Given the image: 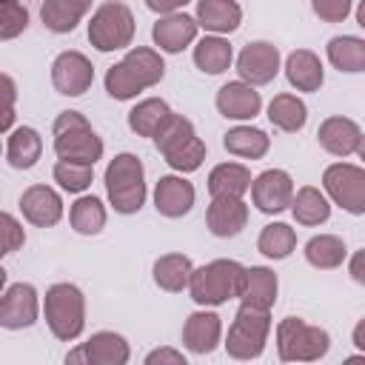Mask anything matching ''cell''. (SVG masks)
Masks as SVG:
<instances>
[{
    "label": "cell",
    "mask_w": 365,
    "mask_h": 365,
    "mask_svg": "<svg viewBox=\"0 0 365 365\" xmlns=\"http://www.w3.org/2000/svg\"><path fill=\"white\" fill-rule=\"evenodd\" d=\"M165 63L154 48H131L117 66L106 71V91L114 100H131L143 88H151L163 80Z\"/></svg>",
    "instance_id": "6da1fadb"
},
{
    "label": "cell",
    "mask_w": 365,
    "mask_h": 365,
    "mask_svg": "<svg viewBox=\"0 0 365 365\" xmlns=\"http://www.w3.org/2000/svg\"><path fill=\"white\" fill-rule=\"evenodd\" d=\"M154 143L165 163L177 171H197L205 160V143L197 137L191 120L182 114H168L163 128L154 134Z\"/></svg>",
    "instance_id": "7a4b0ae2"
},
{
    "label": "cell",
    "mask_w": 365,
    "mask_h": 365,
    "mask_svg": "<svg viewBox=\"0 0 365 365\" xmlns=\"http://www.w3.org/2000/svg\"><path fill=\"white\" fill-rule=\"evenodd\" d=\"M54 154L68 163L94 165L103 157V140L80 111H63L54 120Z\"/></svg>",
    "instance_id": "3957f363"
},
{
    "label": "cell",
    "mask_w": 365,
    "mask_h": 365,
    "mask_svg": "<svg viewBox=\"0 0 365 365\" xmlns=\"http://www.w3.org/2000/svg\"><path fill=\"white\" fill-rule=\"evenodd\" d=\"M106 191L120 214H137L145 202V168L134 154H117L106 168Z\"/></svg>",
    "instance_id": "277c9868"
},
{
    "label": "cell",
    "mask_w": 365,
    "mask_h": 365,
    "mask_svg": "<svg viewBox=\"0 0 365 365\" xmlns=\"http://www.w3.org/2000/svg\"><path fill=\"white\" fill-rule=\"evenodd\" d=\"M242 279V265L234 259H214L202 268H191L188 291L197 305H222L237 297Z\"/></svg>",
    "instance_id": "5b68a950"
},
{
    "label": "cell",
    "mask_w": 365,
    "mask_h": 365,
    "mask_svg": "<svg viewBox=\"0 0 365 365\" xmlns=\"http://www.w3.org/2000/svg\"><path fill=\"white\" fill-rule=\"evenodd\" d=\"M46 322L51 334L63 342H71L86 328V299L83 291L71 282H57L46 291Z\"/></svg>",
    "instance_id": "8992f818"
},
{
    "label": "cell",
    "mask_w": 365,
    "mask_h": 365,
    "mask_svg": "<svg viewBox=\"0 0 365 365\" xmlns=\"http://www.w3.org/2000/svg\"><path fill=\"white\" fill-rule=\"evenodd\" d=\"M331 348L328 331L308 325L305 319L285 317L277 328V351L282 362H314Z\"/></svg>",
    "instance_id": "52a82bcc"
},
{
    "label": "cell",
    "mask_w": 365,
    "mask_h": 365,
    "mask_svg": "<svg viewBox=\"0 0 365 365\" xmlns=\"http://www.w3.org/2000/svg\"><path fill=\"white\" fill-rule=\"evenodd\" d=\"M134 37V14L125 3L120 0H108L103 3L88 23V40L97 51H114V48H125Z\"/></svg>",
    "instance_id": "ba28073f"
},
{
    "label": "cell",
    "mask_w": 365,
    "mask_h": 365,
    "mask_svg": "<svg viewBox=\"0 0 365 365\" xmlns=\"http://www.w3.org/2000/svg\"><path fill=\"white\" fill-rule=\"evenodd\" d=\"M268 331H271V317H268V311L242 305V308L237 311L231 328H228L225 351H228L234 359H254V356L262 354L265 339H268Z\"/></svg>",
    "instance_id": "9c48e42d"
},
{
    "label": "cell",
    "mask_w": 365,
    "mask_h": 365,
    "mask_svg": "<svg viewBox=\"0 0 365 365\" xmlns=\"http://www.w3.org/2000/svg\"><path fill=\"white\" fill-rule=\"evenodd\" d=\"M322 185L331 194L336 205H342L348 214H365V171L351 163L328 165L322 174Z\"/></svg>",
    "instance_id": "30bf717a"
},
{
    "label": "cell",
    "mask_w": 365,
    "mask_h": 365,
    "mask_svg": "<svg viewBox=\"0 0 365 365\" xmlns=\"http://www.w3.org/2000/svg\"><path fill=\"white\" fill-rule=\"evenodd\" d=\"M51 83L66 97H80L94 83V66L80 51H63L51 63Z\"/></svg>",
    "instance_id": "8fae6325"
},
{
    "label": "cell",
    "mask_w": 365,
    "mask_h": 365,
    "mask_svg": "<svg viewBox=\"0 0 365 365\" xmlns=\"http://www.w3.org/2000/svg\"><path fill=\"white\" fill-rule=\"evenodd\" d=\"M237 71L242 77V83L248 86H265L277 77L279 71V51L274 43H265V40H257V43H248L240 57H237Z\"/></svg>",
    "instance_id": "7c38bea8"
},
{
    "label": "cell",
    "mask_w": 365,
    "mask_h": 365,
    "mask_svg": "<svg viewBox=\"0 0 365 365\" xmlns=\"http://www.w3.org/2000/svg\"><path fill=\"white\" fill-rule=\"evenodd\" d=\"M291 197H294V180H291L288 171L268 168L257 180H251V200L265 214L285 211L291 205Z\"/></svg>",
    "instance_id": "4fadbf2b"
},
{
    "label": "cell",
    "mask_w": 365,
    "mask_h": 365,
    "mask_svg": "<svg viewBox=\"0 0 365 365\" xmlns=\"http://www.w3.org/2000/svg\"><path fill=\"white\" fill-rule=\"evenodd\" d=\"M66 362H86V365H125L128 362V342L114 331H97L83 348L71 351Z\"/></svg>",
    "instance_id": "5bb4252c"
},
{
    "label": "cell",
    "mask_w": 365,
    "mask_h": 365,
    "mask_svg": "<svg viewBox=\"0 0 365 365\" xmlns=\"http://www.w3.org/2000/svg\"><path fill=\"white\" fill-rule=\"evenodd\" d=\"M37 291L29 282H14L3 297H0V325L3 328H29L37 322Z\"/></svg>",
    "instance_id": "9a60e30c"
},
{
    "label": "cell",
    "mask_w": 365,
    "mask_h": 365,
    "mask_svg": "<svg viewBox=\"0 0 365 365\" xmlns=\"http://www.w3.org/2000/svg\"><path fill=\"white\" fill-rule=\"evenodd\" d=\"M319 145L328 151V154H336V157H348V154H362V128L351 120V117H328L322 120L319 131Z\"/></svg>",
    "instance_id": "2e32d148"
},
{
    "label": "cell",
    "mask_w": 365,
    "mask_h": 365,
    "mask_svg": "<svg viewBox=\"0 0 365 365\" xmlns=\"http://www.w3.org/2000/svg\"><path fill=\"white\" fill-rule=\"evenodd\" d=\"M205 222L214 237H237L248 222V205L242 197H214L205 211Z\"/></svg>",
    "instance_id": "e0dca14e"
},
{
    "label": "cell",
    "mask_w": 365,
    "mask_h": 365,
    "mask_svg": "<svg viewBox=\"0 0 365 365\" xmlns=\"http://www.w3.org/2000/svg\"><path fill=\"white\" fill-rule=\"evenodd\" d=\"M20 211L31 225L46 228V225H54L63 217V200L48 185H31L20 197Z\"/></svg>",
    "instance_id": "ac0fdd59"
},
{
    "label": "cell",
    "mask_w": 365,
    "mask_h": 365,
    "mask_svg": "<svg viewBox=\"0 0 365 365\" xmlns=\"http://www.w3.org/2000/svg\"><path fill=\"white\" fill-rule=\"evenodd\" d=\"M237 297L242 299V305L268 311L274 305V299H277V274L271 268H262V265L242 268V279H240Z\"/></svg>",
    "instance_id": "d6986e66"
},
{
    "label": "cell",
    "mask_w": 365,
    "mask_h": 365,
    "mask_svg": "<svg viewBox=\"0 0 365 365\" xmlns=\"http://www.w3.org/2000/svg\"><path fill=\"white\" fill-rule=\"evenodd\" d=\"M217 108L228 120H251L259 114L262 100L259 91H254V86L248 83H225L217 91Z\"/></svg>",
    "instance_id": "ffe728a7"
},
{
    "label": "cell",
    "mask_w": 365,
    "mask_h": 365,
    "mask_svg": "<svg viewBox=\"0 0 365 365\" xmlns=\"http://www.w3.org/2000/svg\"><path fill=\"white\" fill-rule=\"evenodd\" d=\"M154 205L163 217H182L191 211L194 205V185L182 177H160L157 188H154Z\"/></svg>",
    "instance_id": "44dd1931"
},
{
    "label": "cell",
    "mask_w": 365,
    "mask_h": 365,
    "mask_svg": "<svg viewBox=\"0 0 365 365\" xmlns=\"http://www.w3.org/2000/svg\"><path fill=\"white\" fill-rule=\"evenodd\" d=\"M220 334H222V322L211 311H197L182 325V342L191 354H211L220 345Z\"/></svg>",
    "instance_id": "7402d4cb"
},
{
    "label": "cell",
    "mask_w": 365,
    "mask_h": 365,
    "mask_svg": "<svg viewBox=\"0 0 365 365\" xmlns=\"http://www.w3.org/2000/svg\"><path fill=\"white\" fill-rule=\"evenodd\" d=\"M151 34H154V43H157L163 51L177 54V51H182V48L197 37V20L188 17V14L171 11V14H165L163 20L154 23V31H151Z\"/></svg>",
    "instance_id": "603a6c76"
},
{
    "label": "cell",
    "mask_w": 365,
    "mask_h": 365,
    "mask_svg": "<svg viewBox=\"0 0 365 365\" xmlns=\"http://www.w3.org/2000/svg\"><path fill=\"white\" fill-rule=\"evenodd\" d=\"M242 11L234 0H200L197 3V26L214 34H228L240 26Z\"/></svg>",
    "instance_id": "cb8c5ba5"
},
{
    "label": "cell",
    "mask_w": 365,
    "mask_h": 365,
    "mask_svg": "<svg viewBox=\"0 0 365 365\" xmlns=\"http://www.w3.org/2000/svg\"><path fill=\"white\" fill-rule=\"evenodd\" d=\"M88 9H91V0H43L40 17L48 31L66 34V31H74V26L86 17Z\"/></svg>",
    "instance_id": "d4e9b609"
},
{
    "label": "cell",
    "mask_w": 365,
    "mask_h": 365,
    "mask_svg": "<svg viewBox=\"0 0 365 365\" xmlns=\"http://www.w3.org/2000/svg\"><path fill=\"white\" fill-rule=\"evenodd\" d=\"M285 77L297 91H317L322 86V63L314 51L297 48V51L288 54Z\"/></svg>",
    "instance_id": "484cf974"
},
{
    "label": "cell",
    "mask_w": 365,
    "mask_h": 365,
    "mask_svg": "<svg viewBox=\"0 0 365 365\" xmlns=\"http://www.w3.org/2000/svg\"><path fill=\"white\" fill-rule=\"evenodd\" d=\"M251 188V171L240 163H222L208 174L211 197H242Z\"/></svg>",
    "instance_id": "4316f807"
},
{
    "label": "cell",
    "mask_w": 365,
    "mask_h": 365,
    "mask_svg": "<svg viewBox=\"0 0 365 365\" xmlns=\"http://www.w3.org/2000/svg\"><path fill=\"white\" fill-rule=\"evenodd\" d=\"M40 154H43V140H40V134L34 128L20 125V128L11 131L9 145H6V157H9V163L14 168H23L26 171V168L37 165Z\"/></svg>",
    "instance_id": "83f0119b"
},
{
    "label": "cell",
    "mask_w": 365,
    "mask_h": 365,
    "mask_svg": "<svg viewBox=\"0 0 365 365\" xmlns=\"http://www.w3.org/2000/svg\"><path fill=\"white\" fill-rule=\"evenodd\" d=\"M222 145H225V151H228V154H234V157L259 160V157L268 151L271 140H268V134H265V131H259V128L237 125V128H231V131L225 134Z\"/></svg>",
    "instance_id": "f1b7e54d"
},
{
    "label": "cell",
    "mask_w": 365,
    "mask_h": 365,
    "mask_svg": "<svg viewBox=\"0 0 365 365\" xmlns=\"http://www.w3.org/2000/svg\"><path fill=\"white\" fill-rule=\"evenodd\" d=\"M168 114H171V108H168L163 100L148 97V100L137 103V106L128 111V128H131L134 134H140V137H154V134L163 128V123L168 120Z\"/></svg>",
    "instance_id": "f546056e"
},
{
    "label": "cell",
    "mask_w": 365,
    "mask_h": 365,
    "mask_svg": "<svg viewBox=\"0 0 365 365\" xmlns=\"http://www.w3.org/2000/svg\"><path fill=\"white\" fill-rule=\"evenodd\" d=\"M291 211H294V220L299 225H319L331 217L328 200L314 185H305L297 191V197H291Z\"/></svg>",
    "instance_id": "4dcf8cb0"
},
{
    "label": "cell",
    "mask_w": 365,
    "mask_h": 365,
    "mask_svg": "<svg viewBox=\"0 0 365 365\" xmlns=\"http://www.w3.org/2000/svg\"><path fill=\"white\" fill-rule=\"evenodd\" d=\"M268 120H271L277 128L294 134V131H299V128L305 125L308 108H305V103H302L299 97H294V94H277V97L271 100V106H268Z\"/></svg>",
    "instance_id": "1f68e13d"
},
{
    "label": "cell",
    "mask_w": 365,
    "mask_h": 365,
    "mask_svg": "<svg viewBox=\"0 0 365 365\" xmlns=\"http://www.w3.org/2000/svg\"><path fill=\"white\" fill-rule=\"evenodd\" d=\"M191 259L185 254H165L154 262V282L163 288V291H182L188 285V277H191Z\"/></svg>",
    "instance_id": "d6a6232c"
},
{
    "label": "cell",
    "mask_w": 365,
    "mask_h": 365,
    "mask_svg": "<svg viewBox=\"0 0 365 365\" xmlns=\"http://www.w3.org/2000/svg\"><path fill=\"white\" fill-rule=\"evenodd\" d=\"M231 57H234V51L228 46V40H222V37H202L194 46V63L205 74H222L231 66Z\"/></svg>",
    "instance_id": "836d02e7"
},
{
    "label": "cell",
    "mask_w": 365,
    "mask_h": 365,
    "mask_svg": "<svg viewBox=\"0 0 365 365\" xmlns=\"http://www.w3.org/2000/svg\"><path fill=\"white\" fill-rule=\"evenodd\" d=\"M305 259L314 265V268H339L345 262V242L334 234H319V237H311L305 242Z\"/></svg>",
    "instance_id": "e575fe53"
},
{
    "label": "cell",
    "mask_w": 365,
    "mask_h": 365,
    "mask_svg": "<svg viewBox=\"0 0 365 365\" xmlns=\"http://www.w3.org/2000/svg\"><path fill=\"white\" fill-rule=\"evenodd\" d=\"M328 60L339 71H362L365 68V40L359 37H334L328 43Z\"/></svg>",
    "instance_id": "d590c367"
},
{
    "label": "cell",
    "mask_w": 365,
    "mask_h": 365,
    "mask_svg": "<svg viewBox=\"0 0 365 365\" xmlns=\"http://www.w3.org/2000/svg\"><path fill=\"white\" fill-rule=\"evenodd\" d=\"M294 245H297V234H294V228L285 225V222H271V225H265L262 234H259V240H257L259 254H265V257H271V259H285V257L294 251Z\"/></svg>",
    "instance_id": "8d00e7d4"
},
{
    "label": "cell",
    "mask_w": 365,
    "mask_h": 365,
    "mask_svg": "<svg viewBox=\"0 0 365 365\" xmlns=\"http://www.w3.org/2000/svg\"><path fill=\"white\" fill-rule=\"evenodd\" d=\"M106 225V208L97 197H80L74 205H71V228L77 234H100Z\"/></svg>",
    "instance_id": "74e56055"
},
{
    "label": "cell",
    "mask_w": 365,
    "mask_h": 365,
    "mask_svg": "<svg viewBox=\"0 0 365 365\" xmlns=\"http://www.w3.org/2000/svg\"><path fill=\"white\" fill-rule=\"evenodd\" d=\"M54 180L60 182V188L71 191V194H80L91 185L94 180V165H86V163H68V160H60L54 165Z\"/></svg>",
    "instance_id": "f35d334b"
},
{
    "label": "cell",
    "mask_w": 365,
    "mask_h": 365,
    "mask_svg": "<svg viewBox=\"0 0 365 365\" xmlns=\"http://www.w3.org/2000/svg\"><path fill=\"white\" fill-rule=\"evenodd\" d=\"M29 26V11L20 0H0V40H14Z\"/></svg>",
    "instance_id": "ab89813d"
},
{
    "label": "cell",
    "mask_w": 365,
    "mask_h": 365,
    "mask_svg": "<svg viewBox=\"0 0 365 365\" xmlns=\"http://www.w3.org/2000/svg\"><path fill=\"white\" fill-rule=\"evenodd\" d=\"M23 242H26L23 225H20L11 214L0 211V257H6V254H11V251L23 248Z\"/></svg>",
    "instance_id": "60d3db41"
},
{
    "label": "cell",
    "mask_w": 365,
    "mask_h": 365,
    "mask_svg": "<svg viewBox=\"0 0 365 365\" xmlns=\"http://www.w3.org/2000/svg\"><path fill=\"white\" fill-rule=\"evenodd\" d=\"M14 100H17L14 80L0 71V131H9L14 125Z\"/></svg>",
    "instance_id": "b9f144b4"
},
{
    "label": "cell",
    "mask_w": 365,
    "mask_h": 365,
    "mask_svg": "<svg viewBox=\"0 0 365 365\" xmlns=\"http://www.w3.org/2000/svg\"><path fill=\"white\" fill-rule=\"evenodd\" d=\"M311 9L325 23H342L351 14V0H311Z\"/></svg>",
    "instance_id": "7bdbcfd3"
},
{
    "label": "cell",
    "mask_w": 365,
    "mask_h": 365,
    "mask_svg": "<svg viewBox=\"0 0 365 365\" xmlns=\"http://www.w3.org/2000/svg\"><path fill=\"white\" fill-rule=\"evenodd\" d=\"M145 362L148 365H163V362H171V365H185V356L180 354V351H174V348H157V351H151L148 356H145Z\"/></svg>",
    "instance_id": "ee69618b"
},
{
    "label": "cell",
    "mask_w": 365,
    "mask_h": 365,
    "mask_svg": "<svg viewBox=\"0 0 365 365\" xmlns=\"http://www.w3.org/2000/svg\"><path fill=\"white\" fill-rule=\"evenodd\" d=\"M188 0H145V6L151 9V11H160V14H171V11H177L180 6H185Z\"/></svg>",
    "instance_id": "f6af8a7d"
},
{
    "label": "cell",
    "mask_w": 365,
    "mask_h": 365,
    "mask_svg": "<svg viewBox=\"0 0 365 365\" xmlns=\"http://www.w3.org/2000/svg\"><path fill=\"white\" fill-rule=\"evenodd\" d=\"M362 262H365V254H362V251H356V254H354V259H351V277H354L356 282H365V271H362Z\"/></svg>",
    "instance_id": "bcb514c9"
},
{
    "label": "cell",
    "mask_w": 365,
    "mask_h": 365,
    "mask_svg": "<svg viewBox=\"0 0 365 365\" xmlns=\"http://www.w3.org/2000/svg\"><path fill=\"white\" fill-rule=\"evenodd\" d=\"M3 285H6V271L0 268V288H3Z\"/></svg>",
    "instance_id": "7dc6e473"
},
{
    "label": "cell",
    "mask_w": 365,
    "mask_h": 365,
    "mask_svg": "<svg viewBox=\"0 0 365 365\" xmlns=\"http://www.w3.org/2000/svg\"><path fill=\"white\" fill-rule=\"evenodd\" d=\"M0 148H3V145H0Z\"/></svg>",
    "instance_id": "c3c4849f"
}]
</instances>
